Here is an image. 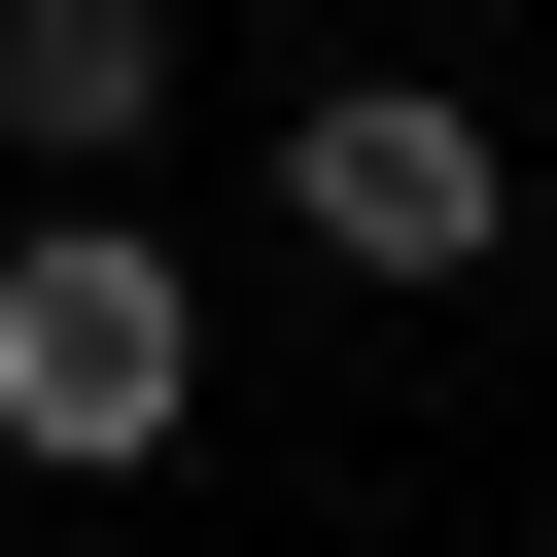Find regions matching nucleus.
<instances>
[{
    "label": "nucleus",
    "mask_w": 557,
    "mask_h": 557,
    "mask_svg": "<svg viewBox=\"0 0 557 557\" xmlns=\"http://www.w3.org/2000/svg\"><path fill=\"white\" fill-rule=\"evenodd\" d=\"M174 418H209V244L174 209H35L0 244V453L35 487H139Z\"/></svg>",
    "instance_id": "1"
},
{
    "label": "nucleus",
    "mask_w": 557,
    "mask_h": 557,
    "mask_svg": "<svg viewBox=\"0 0 557 557\" xmlns=\"http://www.w3.org/2000/svg\"><path fill=\"white\" fill-rule=\"evenodd\" d=\"M278 244H313V278H487V244H522V139L418 104V70H348V104L278 139Z\"/></svg>",
    "instance_id": "2"
},
{
    "label": "nucleus",
    "mask_w": 557,
    "mask_h": 557,
    "mask_svg": "<svg viewBox=\"0 0 557 557\" xmlns=\"http://www.w3.org/2000/svg\"><path fill=\"white\" fill-rule=\"evenodd\" d=\"M0 139H35V209H139V139H174V0H0Z\"/></svg>",
    "instance_id": "3"
}]
</instances>
